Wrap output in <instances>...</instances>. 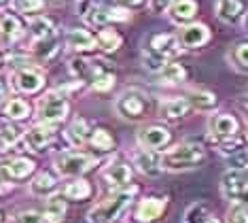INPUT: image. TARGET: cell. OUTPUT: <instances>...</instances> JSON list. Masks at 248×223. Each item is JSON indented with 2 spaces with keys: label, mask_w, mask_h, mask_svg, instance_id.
Segmentation results:
<instances>
[{
  "label": "cell",
  "mask_w": 248,
  "mask_h": 223,
  "mask_svg": "<svg viewBox=\"0 0 248 223\" xmlns=\"http://www.w3.org/2000/svg\"><path fill=\"white\" fill-rule=\"evenodd\" d=\"M15 7L21 13H36L45 7V0H15Z\"/></svg>",
  "instance_id": "d590c367"
},
{
  "label": "cell",
  "mask_w": 248,
  "mask_h": 223,
  "mask_svg": "<svg viewBox=\"0 0 248 223\" xmlns=\"http://www.w3.org/2000/svg\"><path fill=\"white\" fill-rule=\"evenodd\" d=\"M21 138V130L13 123H0V153H7Z\"/></svg>",
  "instance_id": "d4e9b609"
},
{
  "label": "cell",
  "mask_w": 248,
  "mask_h": 223,
  "mask_svg": "<svg viewBox=\"0 0 248 223\" xmlns=\"http://www.w3.org/2000/svg\"><path fill=\"white\" fill-rule=\"evenodd\" d=\"M235 202H238L240 206H246V208H248V185H246V189L240 193V198L235 200Z\"/></svg>",
  "instance_id": "b9f144b4"
},
{
  "label": "cell",
  "mask_w": 248,
  "mask_h": 223,
  "mask_svg": "<svg viewBox=\"0 0 248 223\" xmlns=\"http://www.w3.org/2000/svg\"><path fill=\"white\" fill-rule=\"evenodd\" d=\"M129 179H132V170H129V166L125 164H110L108 168L104 170V181L108 183L110 187H125Z\"/></svg>",
  "instance_id": "d6986e66"
},
{
  "label": "cell",
  "mask_w": 248,
  "mask_h": 223,
  "mask_svg": "<svg viewBox=\"0 0 248 223\" xmlns=\"http://www.w3.org/2000/svg\"><path fill=\"white\" fill-rule=\"evenodd\" d=\"M240 104H242V106H244V108H246V111H248V98H246V100H242V102H240Z\"/></svg>",
  "instance_id": "f6af8a7d"
},
{
  "label": "cell",
  "mask_w": 248,
  "mask_h": 223,
  "mask_svg": "<svg viewBox=\"0 0 248 223\" xmlns=\"http://www.w3.org/2000/svg\"><path fill=\"white\" fill-rule=\"evenodd\" d=\"M187 100L191 102V106L202 108V111L217 106V98H214V94H210V91H191Z\"/></svg>",
  "instance_id": "f1b7e54d"
},
{
  "label": "cell",
  "mask_w": 248,
  "mask_h": 223,
  "mask_svg": "<svg viewBox=\"0 0 248 223\" xmlns=\"http://www.w3.org/2000/svg\"><path fill=\"white\" fill-rule=\"evenodd\" d=\"M34 168H36V164L32 162V159H28V157H15V159H11V162H7L0 168V172H2V176H7V179H15V181H19V179H26V176H30L32 172H34Z\"/></svg>",
  "instance_id": "5bb4252c"
},
{
  "label": "cell",
  "mask_w": 248,
  "mask_h": 223,
  "mask_svg": "<svg viewBox=\"0 0 248 223\" xmlns=\"http://www.w3.org/2000/svg\"><path fill=\"white\" fill-rule=\"evenodd\" d=\"M43 74L38 70H32V68H17L11 74V87L24 91V94H34L43 87Z\"/></svg>",
  "instance_id": "8992f818"
},
{
  "label": "cell",
  "mask_w": 248,
  "mask_h": 223,
  "mask_svg": "<svg viewBox=\"0 0 248 223\" xmlns=\"http://www.w3.org/2000/svg\"><path fill=\"white\" fill-rule=\"evenodd\" d=\"M2 111H4V115L11 117V119H26L28 115H30V106H28V102L21 100V98L7 100L4 106H2Z\"/></svg>",
  "instance_id": "4316f807"
},
{
  "label": "cell",
  "mask_w": 248,
  "mask_h": 223,
  "mask_svg": "<svg viewBox=\"0 0 248 223\" xmlns=\"http://www.w3.org/2000/svg\"><path fill=\"white\" fill-rule=\"evenodd\" d=\"M197 13V2L195 0H176L170 7V19L176 24H185L191 21Z\"/></svg>",
  "instance_id": "44dd1931"
},
{
  "label": "cell",
  "mask_w": 248,
  "mask_h": 223,
  "mask_svg": "<svg viewBox=\"0 0 248 223\" xmlns=\"http://www.w3.org/2000/svg\"><path fill=\"white\" fill-rule=\"evenodd\" d=\"M98 45L106 51V53H110V51H115V49L121 47V36L115 30H100Z\"/></svg>",
  "instance_id": "4dcf8cb0"
},
{
  "label": "cell",
  "mask_w": 248,
  "mask_h": 223,
  "mask_svg": "<svg viewBox=\"0 0 248 223\" xmlns=\"http://www.w3.org/2000/svg\"><path fill=\"white\" fill-rule=\"evenodd\" d=\"M159 72H161V79L166 83H180L187 79V70H185L180 64H166Z\"/></svg>",
  "instance_id": "d6a6232c"
},
{
  "label": "cell",
  "mask_w": 248,
  "mask_h": 223,
  "mask_svg": "<svg viewBox=\"0 0 248 223\" xmlns=\"http://www.w3.org/2000/svg\"><path fill=\"white\" fill-rule=\"evenodd\" d=\"M93 159L85 155V153H62L55 159V168H58L60 174L64 176H78L85 170L92 168Z\"/></svg>",
  "instance_id": "5b68a950"
},
{
  "label": "cell",
  "mask_w": 248,
  "mask_h": 223,
  "mask_svg": "<svg viewBox=\"0 0 248 223\" xmlns=\"http://www.w3.org/2000/svg\"><path fill=\"white\" fill-rule=\"evenodd\" d=\"M32 51H34V58L38 62H47L53 58V53L58 51V32L49 34V36L45 38H38V41H34V45H32Z\"/></svg>",
  "instance_id": "7402d4cb"
},
{
  "label": "cell",
  "mask_w": 248,
  "mask_h": 223,
  "mask_svg": "<svg viewBox=\"0 0 248 223\" xmlns=\"http://www.w3.org/2000/svg\"><path fill=\"white\" fill-rule=\"evenodd\" d=\"M0 221H2V217H0Z\"/></svg>",
  "instance_id": "7dc6e473"
},
{
  "label": "cell",
  "mask_w": 248,
  "mask_h": 223,
  "mask_svg": "<svg viewBox=\"0 0 248 223\" xmlns=\"http://www.w3.org/2000/svg\"><path fill=\"white\" fill-rule=\"evenodd\" d=\"M238 119L227 115V113H218V115H212L208 119V130L214 138L218 140H227V138H233L235 132H238Z\"/></svg>",
  "instance_id": "ba28073f"
},
{
  "label": "cell",
  "mask_w": 248,
  "mask_h": 223,
  "mask_svg": "<svg viewBox=\"0 0 248 223\" xmlns=\"http://www.w3.org/2000/svg\"><path fill=\"white\" fill-rule=\"evenodd\" d=\"M0 64H2V58H0Z\"/></svg>",
  "instance_id": "bcb514c9"
},
{
  "label": "cell",
  "mask_w": 248,
  "mask_h": 223,
  "mask_svg": "<svg viewBox=\"0 0 248 223\" xmlns=\"http://www.w3.org/2000/svg\"><path fill=\"white\" fill-rule=\"evenodd\" d=\"M55 176H51L49 172H43V174H38L34 181H32V185H30V189L36 193V196H47L49 191H53L55 189Z\"/></svg>",
  "instance_id": "83f0119b"
},
{
  "label": "cell",
  "mask_w": 248,
  "mask_h": 223,
  "mask_svg": "<svg viewBox=\"0 0 248 223\" xmlns=\"http://www.w3.org/2000/svg\"><path fill=\"white\" fill-rule=\"evenodd\" d=\"M64 196L70 198V200H87L92 196V185H89L87 181H75L66 187Z\"/></svg>",
  "instance_id": "f546056e"
},
{
  "label": "cell",
  "mask_w": 248,
  "mask_h": 223,
  "mask_svg": "<svg viewBox=\"0 0 248 223\" xmlns=\"http://www.w3.org/2000/svg\"><path fill=\"white\" fill-rule=\"evenodd\" d=\"M134 159H136V166L140 168V172L146 174V176H157L161 172V157H157L155 153L149 151V149L138 151Z\"/></svg>",
  "instance_id": "ffe728a7"
},
{
  "label": "cell",
  "mask_w": 248,
  "mask_h": 223,
  "mask_svg": "<svg viewBox=\"0 0 248 223\" xmlns=\"http://www.w3.org/2000/svg\"><path fill=\"white\" fill-rule=\"evenodd\" d=\"M51 138H53V130L49 128V125H36V128H30L24 134V145L28 151L41 153V151H45V147L51 142Z\"/></svg>",
  "instance_id": "4fadbf2b"
},
{
  "label": "cell",
  "mask_w": 248,
  "mask_h": 223,
  "mask_svg": "<svg viewBox=\"0 0 248 223\" xmlns=\"http://www.w3.org/2000/svg\"><path fill=\"white\" fill-rule=\"evenodd\" d=\"M191 102L187 98H170V100H163L159 104V117L163 119H180L185 115H189L191 111Z\"/></svg>",
  "instance_id": "e0dca14e"
},
{
  "label": "cell",
  "mask_w": 248,
  "mask_h": 223,
  "mask_svg": "<svg viewBox=\"0 0 248 223\" xmlns=\"http://www.w3.org/2000/svg\"><path fill=\"white\" fill-rule=\"evenodd\" d=\"M174 4V0H151V11L153 13H163Z\"/></svg>",
  "instance_id": "60d3db41"
},
{
  "label": "cell",
  "mask_w": 248,
  "mask_h": 223,
  "mask_svg": "<svg viewBox=\"0 0 248 223\" xmlns=\"http://www.w3.org/2000/svg\"><path fill=\"white\" fill-rule=\"evenodd\" d=\"M4 94H7V85L0 81V98H4Z\"/></svg>",
  "instance_id": "7bdbcfd3"
},
{
  "label": "cell",
  "mask_w": 248,
  "mask_h": 223,
  "mask_svg": "<svg viewBox=\"0 0 248 223\" xmlns=\"http://www.w3.org/2000/svg\"><path fill=\"white\" fill-rule=\"evenodd\" d=\"M38 117L43 121L55 123L62 121L66 115H68V102L64 100V96H60L58 91H51V94H45L41 100H38Z\"/></svg>",
  "instance_id": "277c9868"
},
{
  "label": "cell",
  "mask_w": 248,
  "mask_h": 223,
  "mask_svg": "<svg viewBox=\"0 0 248 223\" xmlns=\"http://www.w3.org/2000/svg\"><path fill=\"white\" fill-rule=\"evenodd\" d=\"M134 191L127 189V191H119L115 196H110L108 200L104 202L95 204V206L89 210V223H112L117 219V215H121V210L129 204Z\"/></svg>",
  "instance_id": "7a4b0ae2"
},
{
  "label": "cell",
  "mask_w": 248,
  "mask_h": 223,
  "mask_svg": "<svg viewBox=\"0 0 248 223\" xmlns=\"http://www.w3.org/2000/svg\"><path fill=\"white\" fill-rule=\"evenodd\" d=\"M11 223H43V215L36 210H24V213L15 215Z\"/></svg>",
  "instance_id": "74e56055"
},
{
  "label": "cell",
  "mask_w": 248,
  "mask_h": 223,
  "mask_svg": "<svg viewBox=\"0 0 248 223\" xmlns=\"http://www.w3.org/2000/svg\"><path fill=\"white\" fill-rule=\"evenodd\" d=\"M151 53L166 62L168 58H176L180 53V45L172 34H155L151 38Z\"/></svg>",
  "instance_id": "30bf717a"
},
{
  "label": "cell",
  "mask_w": 248,
  "mask_h": 223,
  "mask_svg": "<svg viewBox=\"0 0 248 223\" xmlns=\"http://www.w3.org/2000/svg\"><path fill=\"white\" fill-rule=\"evenodd\" d=\"M92 85H93V89H98V91H108V89L112 87V74L106 72V70H102V72L98 74V79H95Z\"/></svg>",
  "instance_id": "ab89813d"
},
{
  "label": "cell",
  "mask_w": 248,
  "mask_h": 223,
  "mask_svg": "<svg viewBox=\"0 0 248 223\" xmlns=\"http://www.w3.org/2000/svg\"><path fill=\"white\" fill-rule=\"evenodd\" d=\"M68 136H70V140L75 142V145H81V142L87 138V121L83 117L75 119V123H72L70 130H68Z\"/></svg>",
  "instance_id": "e575fe53"
},
{
  "label": "cell",
  "mask_w": 248,
  "mask_h": 223,
  "mask_svg": "<svg viewBox=\"0 0 248 223\" xmlns=\"http://www.w3.org/2000/svg\"><path fill=\"white\" fill-rule=\"evenodd\" d=\"M166 202L159 198H144L138 202L136 213H134L132 223H157L163 215Z\"/></svg>",
  "instance_id": "52a82bcc"
},
{
  "label": "cell",
  "mask_w": 248,
  "mask_h": 223,
  "mask_svg": "<svg viewBox=\"0 0 248 223\" xmlns=\"http://www.w3.org/2000/svg\"><path fill=\"white\" fill-rule=\"evenodd\" d=\"M248 185V176L244 170H227V172L223 174V181H221V189H223V196L227 200H238L240 193L246 189Z\"/></svg>",
  "instance_id": "9c48e42d"
},
{
  "label": "cell",
  "mask_w": 248,
  "mask_h": 223,
  "mask_svg": "<svg viewBox=\"0 0 248 223\" xmlns=\"http://www.w3.org/2000/svg\"><path fill=\"white\" fill-rule=\"evenodd\" d=\"M32 36H34V41H38V38H45V36H49V34H53V24L49 19H45V17H34L32 19Z\"/></svg>",
  "instance_id": "836d02e7"
},
{
  "label": "cell",
  "mask_w": 248,
  "mask_h": 223,
  "mask_svg": "<svg viewBox=\"0 0 248 223\" xmlns=\"http://www.w3.org/2000/svg\"><path fill=\"white\" fill-rule=\"evenodd\" d=\"M200 162H204V149L200 145H193V142L176 145L161 155V168H168V170L195 168Z\"/></svg>",
  "instance_id": "6da1fadb"
},
{
  "label": "cell",
  "mask_w": 248,
  "mask_h": 223,
  "mask_svg": "<svg viewBox=\"0 0 248 223\" xmlns=\"http://www.w3.org/2000/svg\"><path fill=\"white\" fill-rule=\"evenodd\" d=\"M123 2H127V4H140L142 0H123Z\"/></svg>",
  "instance_id": "ee69618b"
},
{
  "label": "cell",
  "mask_w": 248,
  "mask_h": 223,
  "mask_svg": "<svg viewBox=\"0 0 248 223\" xmlns=\"http://www.w3.org/2000/svg\"><path fill=\"white\" fill-rule=\"evenodd\" d=\"M89 142H92V147H93V149H100V151H110L112 145H115V138L110 136L108 130L100 128V130H95V132L92 134Z\"/></svg>",
  "instance_id": "1f68e13d"
},
{
  "label": "cell",
  "mask_w": 248,
  "mask_h": 223,
  "mask_svg": "<svg viewBox=\"0 0 248 223\" xmlns=\"http://www.w3.org/2000/svg\"><path fill=\"white\" fill-rule=\"evenodd\" d=\"M117 111L123 119H129V121H138L146 115L149 111V100L144 98L140 91H125L121 94V98L117 100Z\"/></svg>",
  "instance_id": "3957f363"
},
{
  "label": "cell",
  "mask_w": 248,
  "mask_h": 223,
  "mask_svg": "<svg viewBox=\"0 0 248 223\" xmlns=\"http://www.w3.org/2000/svg\"><path fill=\"white\" fill-rule=\"evenodd\" d=\"M21 34V21L15 15H0V36H4L7 41L17 38Z\"/></svg>",
  "instance_id": "484cf974"
},
{
  "label": "cell",
  "mask_w": 248,
  "mask_h": 223,
  "mask_svg": "<svg viewBox=\"0 0 248 223\" xmlns=\"http://www.w3.org/2000/svg\"><path fill=\"white\" fill-rule=\"evenodd\" d=\"M66 41H68L70 49L75 51H93L95 45H98V38L92 36L87 30L83 28H72V30L66 34Z\"/></svg>",
  "instance_id": "ac0fdd59"
},
{
  "label": "cell",
  "mask_w": 248,
  "mask_h": 223,
  "mask_svg": "<svg viewBox=\"0 0 248 223\" xmlns=\"http://www.w3.org/2000/svg\"><path fill=\"white\" fill-rule=\"evenodd\" d=\"M217 15L225 24H238L244 15V4H242V0H218Z\"/></svg>",
  "instance_id": "2e32d148"
},
{
  "label": "cell",
  "mask_w": 248,
  "mask_h": 223,
  "mask_svg": "<svg viewBox=\"0 0 248 223\" xmlns=\"http://www.w3.org/2000/svg\"><path fill=\"white\" fill-rule=\"evenodd\" d=\"M227 223H248V208L235 204L227 213Z\"/></svg>",
  "instance_id": "8d00e7d4"
},
{
  "label": "cell",
  "mask_w": 248,
  "mask_h": 223,
  "mask_svg": "<svg viewBox=\"0 0 248 223\" xmlns=\"http://www.w3.org/2000/svg\"><path fill=\"white\" fill-rule=\"evenodd\" d=\"M208 38H210V32H208L204 24H191L180 30L183 47H202L204 43H208Z\"/></svg>",
  "instance_id": "9a60e30c"
},
{
  "label": "cell",
  "mask_w": 248,
  "mask_h": 223,
  "mask_svg": "<svg viewBox=\"0 0 248 223\" xmlns=\"http://www.w3.org/2000/svg\"><path fill=\"white\" fill-rule=\"evenodd\" d=\"M87 21L92 26H104L108 21H125L129 19V13L125 9H117V7H92L89 13H85Z\"/></svg>",
  "instance_id": "8fae6325"
},
{
  "label": "cell",
  "mask_w": 248,
  "mask_h": 223,
  "mask_svg": "<svg viewBox=\"0 0 248 223\" xmlns=\"http://www.w3.org/2000/svg\"><path fill=\"white\" fill-rule=\"evenodd\" d=\"M138 142L144 149H161L170 142V132L161 125H146L138 132Z\"/></svg>",
  "instance_id": "7c38bea8"
},
{
  "label": "cell",
  "mask_w": 248,
  "mask_h": 223,
  "mask_svg": "<svg viewBox=\"0 0 248 223\" xmlns=\"http://www.w3.org/2000/svg\"><path fill=\"white\" fill-rule=\"evenodd\" d=\"M233 60L238 62L242 70H248V43H242L233 49Z\"/></svg>",
  "instance_id": "f35d334b"
},
{
  "label": "cell",
  "mask_w": 248,
  "mask_h": 223,
  "mask_svg": "<svg viewBox=\"0 0 248 223\" xmlns=\"http://www.w3.org/2000/svg\"><path fill=\"white\" fill-rule=\"evenodd\" d=\"M64 217H66V200L62 196L49 198L47 208H45V219L49 223H62Z\"/></svg>",
  "instance_id": "cb8c5ba5"
},
{
  "label": "cell",
  "mask_w": 248,
  "mask_h": 223,
  "mask_svg": "<svg viewBox=\"0 0 248 223\" xmlns=\"http://www.w3.org/2000/svg\"><path fill=\"white\" fill-rule=\"evenodd\" d=\"M185 223H221L217 217L212 215V210L202 202L191 204L185 213Z\"/></svg>",
  "instance_id": "603a6c76"
}]
</instances>
